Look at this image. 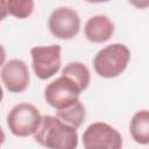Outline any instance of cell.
Returning a JSON list of instances; mask_svg holds the SVG:
<instances>
[{
  "instance_id": "e0dca14e",
  "label": "cell",
  "mask_w": 149,
  "mask_h": 149,
  "mask_svg": "<svg viewBox=\"0 0 149 149\" xmlns=\"http://www.w3.org/2000/svg\"><path fill=\"white\" fill-rule=\"evenodd\" d=\"M5 139H6V135H5V133H3V130H2V128L0 127V146L5 142Z\"/></svg>"
},
{
  "instance_id": "6da1fadb",
  "label": "cell",
  "mask_w": 149,
  "mask_h": 149,
  "mask_svg": "<svg viewBox=\"0 0 149 149\" xmlns=\"http://www.w3.org/2000/svg\"><path fill=\"white\" fill-rule=\"evenodd\" d=\"M33 135L38 144L50 149H74L78 146L77 129L52 115H43Z\"/></svg>"
},
{
  "instance_id": "5bb4252c",
  "label": "cell",
  "mask_w": 149,
  "mask_h": 149,
  "mask_svg": "<svg viewBox=\"0 0 149 149\" xmlns=\"http://www.w3.org/2000/svg\"><path fill=\"white\" fill-rule=\"evenodd\" d=\"M135 8L146 9L149 7V0H128Z\"/></svg>"
},
{
  "instance_id": "8fae6325",
  "label": "cell",
  "mask_w": 149,
  "mask_h": 149,
  "mask_svg": "<svg viewBox=\"0 0 149 149\" xmlns=\"http://www.w3.org/2000/svg\"><path fill=\"white\" fill-rule=\"evenodd\" d=\"M56 116L64 123H68L77 129L84 122L86 112L83 102L79 99H77L73 102L64 106L63 108L56 109Z\"/></svg>"
},
{
  "instance_id": "7a4b0ae2",
  "label": "cell",
  "mask_w": 149,
  "mask_h": 149,
  "mask_svg": "<svg viewBox=\"0 0 149 149\" xmlns=\"http://www.w3.org/2000/svg\"><path fill=\"white\" fill-rule=\"evenodd\" d=\"M130 59L128 47L120 43L109 44L99 50L93 58V68L102 78L119 77L127 68Z\"/></svg>"
},
{
  "instance_id": "7c38bea8",
  "label": "cell",
  "mask_w": 149,
  "mask_h": 149,
  "mask_svg": "<svg viewBox=\"0 0 149 149\" xmlns=\"http://www.w3.org/2000/svg\"><path fill=\"white\" fill-rule=\"evenodd\" d=\"M62 74L72 79L78 85L81 92L85 91L90 85V70L86 65H84L80 62H71L68 65H65V68L62 70Z\"/></svg>"
},
{
  "instance_id": "9c48e42d",
  "label": "cell",
  "mask_w": 149,
  "mask_h": 149,
  "mask_svg": "<svg viewBox=\"0 0 149 149\" xmlns=\"http://www.w3.org/2000/svg\"><path fill=\"white\" fill-rule=\"evenodd\" d=\"M114 33V23L106 15H94L90 17L84 27L85 37L93 43L108 41Z\"/></svg>"
},
{
  "instance_id": "4fadbf2b",
  "label": "cell",
  "mask_w": 149,
  "mask_h": 149,
  "mask_svg": "<svg viewBox=\"0 0 149 149\" xmlns=\"http://www.w3.org/2000/svg\"><path fill=\"white\" fill-rule=\"evenodd\" d=\"M7 9L16 19H27L34 10V0H7Z\"/></svg>"
},
{
  "instance_id": "5b68a950",
  "label": "cell",
  "mask_w": 149,
  "mask_h": 149,
  "mask_svg": "<svg viewBox=\"0 0 149 149\" xmlns=\"http://www.w3.org/2000/svg\"><path fill=\"white\" fill-rule=\"evenodd\" d=\"M83 146L86 149H119L122 147V137L111 125L98 121L85 129Z\"/></svg>"
},
{
  "instance_id": "ba28073f",
  "label": "cell",
  "mask_w": 149,
  "mask_h": 149,
  "mask_svg": "<svg viewBox=\"0 0 149 149\" xmlns=\"http://www.w3.org/2000/svg\"><path fill=\"white\" fill-rule=\"evenodd\" d=\"M2 84L12 93L23 92L29 85V70L27 64L21 59H10L2 65L0 71Z\"/></svg>"
},
{
  "instance_id": "9a60e30c",
  "label": "cell",
  "mask_w": 149,
  "mask_h": 149,
  "mask_svg": "<svg viewBox=\"0 0 149 149\" xmlns=\"http://www.w3.org/2000/svg\"><path fill=\"white\" fill-rule=\"evenodd\" d=\"M8 15L7 0H0V21H2Z\"/></svg>"
},
{
  "instance_id": "30bf717a",
  "label": "cell",
  "mask_w": 149,
  "mask_h": 149,
  "mask_svg": "<svg viewBox=\"0 0 149 149\" xmlns=\"http://www.w3.org/2000/svg\"><path fill=\"white\" fill-rule=\"evenodd\" d=\"M129 130L133 140L140 144L149 143V112L142 109L136 112L129 125Z\"/></svg>"
},
{
  "instance_id": "d6986e66",
  "label": "cell",
  "mask_w": 149,
  "mask_h": 149,
  "mask_svg": "<svg viewBox=\"0 0 149 149\" xmlns=\"http://www.w3.org/2000/svg\"><path fill=\"white\" fill-rule=\"evenodd\" d=\"M2 98H3V91H2V87H1V85H0V102H1Z\"/></svg>"
},
{
  "instance_id": "3957f363",
  "label": "cell",
  "mask_w": 149,
  "mask_h": 149,
  "mask_svg": "<svg viewBox=\"0 0 149 149\" xmlns=\"http://www.w3.org/2000/svg\"><path fill=\"white\" fill-rule=\"evenodd\" d=\"M40 111L31 104L20 102L7 114V125L10 133L19 137L33 135L41 122Z\"/></svg>"
},
{
  "instance_id": "8992f818",
  "label": "cell",
  "mask_w": 149,
  "mask_h": 149,
  "mask_svg": "<svg viewBox=\"0 0 149 149\" xmlns=\"http://www.w3.org/2000/svg\"><path fill=\"white\" fill-rule=\"evenodd\" d=\"M48 27L50 33L59 40H71L79 33L80 17L70 7H58L49 16Z\"/></svg>"
},
{
  "instance_id": "52a82bcc",
  "label": "cell",
  "mask_w": 149,
  "mask_h": 149,
  "mask_svg": "<svg viewBox=\"0 0 149 149\" xmlns=\"http://www.w3.org/2000/svg\"><path fill=\"white\" fill-rule=\"evenodd\" d=\"M80 93L78 85L69 77L62 74L45 87L44 99L51 107L58 109L79 99Z\"/></svg>"
},
{
  "instance_id": "2e32d148",
  "label": "cell",
  "mask_w": 149,
  "mask_h": 149,
  "mask_svg": "<svg viewBox=\"0 0 149 149\" xmlns=\"http://www.w3.org/2000/svg\"><path fill=\"white\" fill-rule=\"evenodd\" d=\"M5 61H6V50H5V48L0 44V66L3 65Z\"/></svg>"
},
{
  "instance_id": "ac0fdd59",
  "label": "cell",
  "mask_w": 149,
  "mask_h": 149,
  "mask_svg": "<svg viewBox=\"0 0 149 149\" xmlns=\"http://www.w3.org/2000/svg\"><path fill=\"white\" fill-rule=\"evenodd\" d=\"M87 2H91V3H100V2H107L109 0H85Z\"/></svg>"
},
{
  "instance_id": "277c9868",
  "label": "cell",
  "mask_w": 149,
  "mask_h": 149,
  "mask_svg": "<svg viewBox=\"0 0 149 149\" xmlns=\"http://www.w3.org/2000/svg\"><path fill=\"white\" fill-rule=\"evenodd\" d=\"M62 48L58 44L40 45L30 49L33 70L36 77L42 80L51 78L61 69Z\"/></svg>"
}]
</instances>
